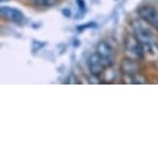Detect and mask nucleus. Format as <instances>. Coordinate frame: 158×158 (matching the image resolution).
Listing matches in <instances>:
<instances>
[{
  "label": "nucleus",
  "mask_w": 158,
  "mask_h": 158,
  "mask_svg": "<svg viewBox=\"0 0 158 158\" xmlns=\"http://www.w3.org/2000/svg\"><path fill=\"white\" fill-rule=\"evenodd\" d=\"M112 60L111 59H106V57H102L98 52H95L92 54L89 60H87V65H89V70L91 72V75L94 76H98L103 72V70L106 67H110L112 65Z\"/></svg>",
  "instance_id": "f257e3e1"
},
{
  "label": "nucleus",
  "mask_w": 158,
  "mask_h": 158,
  "mask_svg": "<svg viewBox=\"0 0 158 158\" xmlns=\"http://www.w3.org/2000/svg\"><path fill=\"white\" fill-rule=\"evenodd\" d=\"M126 51L132 54L136 59H142L144 51L143 44L138 40L136 36H127L126 39Z\"/></svg>",
  "instance_id": "f03ea898"
},
{
  "label": "nucleus",
  "mask_w": 158,
  "mask_h": 158,
  "mask_svg": "<svg viewBox=\"0 0 158 158\" xmlns=\"http://www.w3.org/2000/svg\"><path fill=\"white\" fill-rule=\"evenodd\" d=\"M0 14L2 16L9 21H13L15 24H23V21L25 20L24 18V14L19 10V9H15V8H11V6H2L0 9Z\"/></svg>",
  "instance_id": "7ed1b4c3"
},
{
  "label": "nucleus",
  "mask_w": 158,
  "mask_h": 158,
  "mask_svg": "<svg viewBox=\"0 0 158 158\" xmlns=\"http://www.w3.org/2000/svg\"><path fill=\"white\" fill-rule=\"evenodd\" d=\"M137 13H138V16L143 21H146V23H148L151 25H153V23L158 19V11H157V9L153 8V6H151V5L141 6Z\"/></svg>",
  "instance_id": "20e7f679"
},
{
  "label": "nucleus",
  "mask_w": 158,
  "mask_h": 158,
  "mask_svg": "<svg viewBox=\"0 0 158 158\" xmlns=\"http://www.w3.org/2000/svg\"><path fill=\"white\" fill-rule=\"evenodd\" d=\"M135 31H136V37L142 44H151L152 43L151 31L146 26H143L142 24H137L136 27H135Z\"/></svg>",
  "instance_id": "39448f33"
},
{
  "label": "nucleus",
  "mask_w": 158,
  "mask_h": 158,
  "mask_svg": "<svg viewBox=\"0 0 158 158\" xmlns=\"http://www.w3.org/2000/svg\"><path fill=\"white\" fill-rule=\"evenodd\" d=\"M120 67H121V71H122L123 73H126V75L137 73L138 70H139V69H138V65H137L133 60H131V59H123V60L121 61Z\"/></svg>",
  "instance_id": "423d86ee"
},
{
  "label": "nucleus",
  "mask_w": 158,
  "mask_h": 158,
  "mask_svg": "<svg viewBox=\"0 0 158 158\" xmlns=\"http://www.w3.org/2000/svg\"><path fill=\"white\" fill-rule=\"evenodd\" d=\"M97 52L102 56V57H106V59H111L112 60V55H113V50L111 48V45L106 41H101L98 45H97Z\"/></svg>",
  "instance_id": "0eeeda50"
},
{
  "label": "nucleus",
  "mask_w": 158,
  "mask_h": 158,
  "mask_svg": "<svg viewBox=\"0 0 158 158\" xmlns=\"http://www.w3.org/2000/svg\"><path fill=\"white\" fill-rule=\"evenodd\" d=\"M125 80H126L125 82H128V84H146V78L141 76L138 72L133 75H127L125 77Z\"/></svg>",
  "instance_id": "6e6552de"
},
{
  "label": "nucleus",
  "mask_w": 158,
  "mask_h": 158,
  "mask_svg": "<svg viewBox=\"0 0 158 158\" xmlns=\"http://www.w3.org/2000/svg\"><path fill=\"white\" fill-rule=\"evenodd\" d=\"M32 2L40 6H51L54 4V0H32Z\"/></svg>",
  "instance_id": "1a4fd4ad"
},
{
  "label": "nucleus",
  "mask_w": 158,
  "mask_h": 158,
  "mask_svg": "<svg viewBox=\"0 0 158 158\" xmlns=\"http://www.w3.org/2000/svg\"><path fill=\"white\" fill-rule=\"evenodd\" d=\"M76 4H77V6H78V9H80L82 13H85V10H86V5H85V2H84V0H76Z\"/></svg>",
  "instance_id": "9d476101"
},
{
  "label": "nucleus",
  "mask_w": 158,
  "mask_h": 158,
  "mask_svg": "<svg viewBox=\"0 0 158 158\" xmlns=\"http://www.w3.org/2000/svg\"><path fill=\"white\" fill-rule=\"evenodd\" d=\"M92 26H95V24H94V23H90V24H85V25H82V26H77V30H78V31H82V30L89 29V27H92Z\"/></svg>",
  "instance_id": "9b49d317"
},
{
  "label": "nucleus",
  "mask_w": 158,
  "mask_h": 158,
  "mask_svg": "<svg viewBox=\"0 0 158 158\" xmlns=\"http://www.w3.org/2000/svg\"><path fill=\"white\" fill-rule=\"evenodd\" d=\"M62 15H64V16H67V18H70V16H71V10H70L69 8H65V9H62Z\"/></svg>",
  "instance_id": "f8f14e48"
},
{
  "label": "nucleus",
  "mask_w": 158,
  "mask_h": 158,
  "mask_svg": "<svg viewBox=\"0 0 158 158\" xmlns=\"http://www.w3.org/2000/svg\"><path fill=\"white\" fill-rule=\"evenodd\" d=\"M152 26H153V27H154V29H156V30L158 31V19H157V20H156V21L153 23V25H152Z\"/></svg>",
  "instance_id": "ddd939ff"
}]
</instances>
